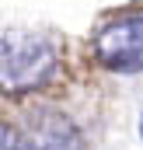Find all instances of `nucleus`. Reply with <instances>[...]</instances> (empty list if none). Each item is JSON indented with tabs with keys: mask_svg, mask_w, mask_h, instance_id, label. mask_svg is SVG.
<instances>
[{
	"mask_svg": "<svg viewBox=\"0 0 143 150\" xmlns=\"http://www.w3.org/2000/svg\"><path fill=\"white\" fill-rule=\"evenodd\" d=\"M59 74V49L38 32H0V91L32 94Z\"/></svg>",
	"mask_w": 143,
	"mask_h": 150,
	"instance_id": "f257e3e1",
	"label": "nucleus"
},
{
	"mask_svg": "<svg viewBox=\"0 0 143 150\" xmlns=\"http://www.w3.org/2000/svg\"><path fill=\"white\" fill-rule=\"evenodd\" d=\"M91 52L108 74H122V77L143 74V11L105 21L94 32Z\"/></svg>",
	"mask_w": 143,
	"mask_h": 150,
	"instance_id": "f03ea898",
	"label": "nucleus"
},
{
	"mask_svg": "<svg viewBox=\"0 0 143 150\" xmlns=\"http://www.w3.org/2000/svg\"><path fill=\"white\" fill-rule=\"evenodd\" d=\"M80 129L59 112H42L21 129H7L0 150H80Z\"/></svg>",
	"mask_w": 143,
	"mask_h": 150,
	"instance_id": "7ed1b4c3",
	"label": "nucleus"
},
{
	"mask_svg": "<svg viewBox=\"0 0 143 150\" xmlns=\"http://www.w3.org/2000/svg\"><path fill=\"white\" fill-rule=\"evenodd\" d=\"M4 136H7V129H4V126H0V147H4Z\"/></svg>",
	"mask_w": 143,
	"mask_h": 150,
	"instance_id": "20e7f679",
	"label": "nucleus"
},
{
	"mask_svg": "<svg viewBox=\"0 0 143 150\" xmlns=\"http://www.w3.org/2000/svg\"><path fill=\"white\" fill-rule=\"evenodd\" d=\"M140 140H143V115H140Z\"/></svg>",
	"mask_w": 143,
	"mask_h": 150,
	"instance_id": "39448f33",
	"label": "nucleus"
}]
</instances>
